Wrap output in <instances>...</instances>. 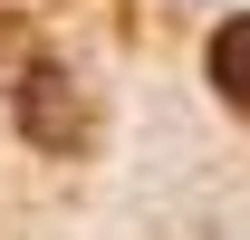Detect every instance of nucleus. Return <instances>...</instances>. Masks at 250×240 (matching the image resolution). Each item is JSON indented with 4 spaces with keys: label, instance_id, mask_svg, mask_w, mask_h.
I'll return each instance as SVG.
<instances>
[{
    "label": "nucleus",
    "instance_id": "1",
    "mask_svg": "<svg viewBox=\"0 0 250 240\" xmlns=\"http://www.w3.org/2000/svg\"><path fill=\"white\" fill-rule=\"evenodd\" d=\"M20 125H29L39 144H58V154H77V144H87V116H77V87H67L58 67H39L29 87H20Z\"/></svg>",
    "mask_w": 250,
    "mask_h": 240
},
{
    "label": "nucleus",
    "instance_id": "2",
    "mask_svg": "<svg viewBox=\"0 0 250 240\" xmlns=\"http://www.w3.org/2000/svg\"><path fill=\"white\" fill-rule=\"evenodd\" d=\"M212 87L250 116V10H241V20H221V39H212Z\"/></svg>",
    "mask_w": 250,
    "mask_h": 240
}]
</instances>
